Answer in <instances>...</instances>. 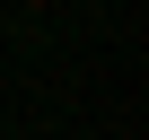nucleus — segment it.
<instances>
[{
    "label": "nucleus",
    "instance_id": "f257e3e1",
    "mask_svg": "<svg viewBox=\"0 0 149 140\" xmlns=\"http://www.w3.org/2000/svg\"><path fill=\"white\" fill-rule=\"evenodd\" d=\"M26 9H44V0H26Z\"/></svg>",
    "mask_w": 149,
    "mask_h": 140
}]
</instances>
